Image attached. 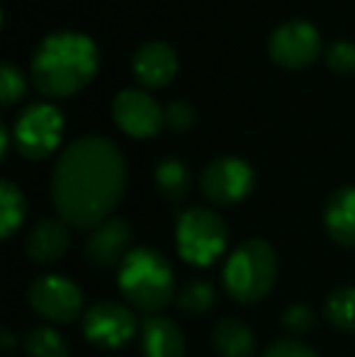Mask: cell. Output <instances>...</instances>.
Instances as JSON below:
<instances>
[{"instance_id": "1", "label": "cell", "mask_w": 355, "mask_h": 357, "mask_svg": "<svg viewBox=\"0 0 355 357\" xmlns=\"http://www.w3.org/2000/svg\"><path fill=\"white\" fill-rule=\"evenodd\" d=\"M124 158L105 137H81L66 146L54 165L52 197L66 224L100 226L124 192Z\"/></svg>"}, {"instance_id": "2", "label": "cell", "mask_w": 355, "mask_h": 357, "mask_svg": "<svg viewBox=\"0 0 355 357\" xmlns=\"http://www.w3.org/2000/svg\"><path fill=\"white\" fill-rule=\"evenodd\" d=\"M98 68V47L81 32H54L37 47L32 59V78L39 93L63 98L93 78Z\"/></svg>"}, {"instance_id": "3", "label": "cell", "mask_w": 355, "mask_h": 357, "mask_svg": "<svg viewBox=\"0 0 355 357\" xmlns=\"http://www.w3.org/2000/svg\"><path fill=\"white\" fill-rule=\"evenodd\" d=\"M119 289L142 311H158L176 294L173 268L163 253L153 248H134L119 265Z\"/></svg>"}, {"instance_id": "4", "label": "cell", "mask_w": 355, "mask_h": 357, "mask_svg": "<svg viewBox=\"0 0 355 357\" xmlns=\"http://www.w3.org/2000/svg\"><path fill=\"white\" fill-rule=\"evenodd\" d=\"M278 275V258L273 245L263 238H248L229 255L224 268V284L241 304L261 301Z\"/></svg>"}, {"instance_id": "5", "label": "cell", "mask_w": 355, "mask_h": 357, "mask_svg": "<svg viewBox=\"0 0 355 357\" xmlns=\"http://www.w3.org/2000/svg\"><path fill=\"white\" fill-rule=\"evenodd\" d=\"M178 253L185 263L207 268L227 248V224L207 207H190L176 226Z\"/></svg>"}, {"instance_id": "6", "label": "cell", "mask_w": 355, "mask_h": 357, "mask_svg": "<svg viewBox=\"0 0 355 357\" xmlns=\"http://www.w3.org/2000/svg\"><path fill=\"white\" fill-rule=\"evenodd\" d=\"M63 117L54 105L34 102L15 119V142L24 158H44L59 146Z\"/></svg>"}, {"instance_id": "7", "label": "cell", "mask_w": 355, "mask_h": 357, "mask_svg": "<svg viewBox=\"0 0 355 357\" xmlns=\"http://www.w3.org/2000/svg\"><path fill=\"white\" fill-rule=\"evenodd\" d=\"M83 333L100 348H122L137 335V316L117 301H100L88 309L83 319Z\"/></svg>"}, {"instance_id": "8", "label": "cell", "mask_w": 355, "mask_h": 357, "mask_svg": "<svg viewBox=\"0 0 355 357\" xmlns=\"http://www.w3.org/2000/svg\"><path fill=\"white\" fill-rule=\"evenodd\" d=\"M29 304L54 324H71L81 314L83 294L78 284L63 275H44L29 287Z\"/></svg>"}, {"instance_id": "9", "label": "cell", "mask_w": 355, "mask_h": 357, "mask_svg": "<svg viewBox=\"0 0 355 357\" xmlns=\"http://www.w3.org/2000/svg\"><path fill=\"white\" fill-rule=\"evenodd\" d=\"M268 52L280 66L299 68L312 63L322 52V37H319L317 27L304 20H289V22L280 24L273 34H270Z\"/></svg>"}, {"instance_id": "10", "label": "cell", "mask_w": 355, "mask_h": 357, "mask_svg": "<svg viewBox=\"0 0 355 357\" xmlns=\"http://www.w3.org/2000/svg\"><path fill=\"white\" fill-rule=\"evenodd\" d=\"M202 192L217 204H232L243 199L253 188V170L241 158H217L202 170Z\"/></svg>"}, {"instance_id": "11", "label": "cell", "mask_w": 355, "mask_h": 357, "mask_svg": "<svg viewBox=\"0 0 355 357\" xmlns=\"http://www.w3.org/2000/svg\"><path fill=\"white\" fill-rule=\"evenodd\" d=\"M112 117L127 134L142 139L153 137L161 129V124L166 122L161 105L149 93L134 88L117 93V98L112 102Z\"/></svg>"}, {"instance_id": "12", "label": "cell", "mask_w": 355, "mask_h": 357, "mask_svg": "<svg viewBox=\"0 0 355 357\" xmlns=\"http://www.w3.org/2000/svg\"><path fill=\"white\" fill-rule=\"evenodd\" d=\"M132 229L124 219H105L100 226H95V231L90 234L86 243V253L90 263H95L98 268H114L122 265V260L127 258V243Z\"/></svg>"}, {"instance_id": "13", "label": "cell", "mask_w": 355, "mask_h": 357, "mask_svg": "<svg viewBox=\"0 0 355 357\" xmlns=\"http://www.w3.org/2000/svg\"><path fill=\"white\" fill-rule=\"evenodd\" d=\"M132 68L144 85H163L178 71V54L166 42H146L134 54Z\"/></svg>"}, {"instance_id": "14", "label": "cell", "mask_w": 355, "mask_h": 357, "mask_svg": "<svg viewBox=\"0 0 355 357\" xmlns=\"http://www.w3.org/2000/svg\"><path fill=\"white\" fill-rule=\"evenodd\" d=\"M71 236L63 221L59 219H42L39 224L32 226L27 236V253L34 263H56L63 253L68 250Z\"/></svg>"}, {"instance_id": "15", "label": "cell", "mask_w": 355, "mask_h": 357, "mask_svg": "<svg viewBox=\"0 0 355 357\" xmlns=\"http://www.w3.org/2000/svg\"><path fill=\"white\" fill-rule=\"evenodd\" d=\"M142 348L146 357H183L185 338L176 321L166 316H149L142 326Z\"/></svg>"}, {"instance_id": "16", "label": "cell", "mask_w": 355, "mask_h": 357, "mask_svg": "<svg viewBox=\"0 0 355 357\" xmlns=\"http://www.w3.org/2000/svg\"><path fill=\"white\" fill-rule=\"evenodd\" d=\"M324 221H326V231L336 243L355 245V185L338 188L328 197Z\"/></svg>"}, {"instance_id": "17", "label": "cell", "mask_w": 355, "mask_h": 357, "mask_svg": "<svg viewBox=\"0 0 355 357\" xmlns=\"http://www.w3.org/2000/svg\"><path fill=\"white\" fill-rule=\"evenodd\" d=\"M214 348L222 357H253L256 353V338L253 331L239 319H222L214 326Z\"/></svg>"}, {"instance_id": "18", "label": "cell", "mask_w": 355, "mask_h": 357, "mask_svg": "<svg viewBox=\"0 0 355 357\" xmlns=\"http://www.w3.org/2000/svg\"><path fill=\"white\" fill-rule=\"evenodd\" d=\"M156 185L163 197L180 202L190 192V173L183 160L178 158H163L156 165Z\"/></svg>"}, {"instance_id": "19", "label": "cell", "mask_w": 355, "mask_h": 357, "mask_svg": "<svg viewBox=\"0 0 355 357\" xmlns=\"http://www.w3.org/2000/svg\"><path fill=\"white\" fill-rule=\"evenodd\" d=\"M24 219V197L17 185L10 180L0 183V234L3 238H10L13 231L22 224Z\"/></svg>"}, {"instance_id": "20", "label": "cell", "mask_w": 355, "mask_h": 357, "mask_svg": "<svg viewBox=\"0 0 355 357\" xmlns=\"http://www.w3.org/2000/svg\"><path fill=\"white\" fill-rule=\"evenodd\" d=\"M326 316L336 328L355 333V287H338L328 294Z\"/></svg>"}, {"instance_id": "21", "label": "cell", "mask_w": 355, "mask_h": 357, "mask_svg": "<svg viewBox=\"0 0 355 357\" xmlns=\"http://www.w3.org/2000/svg\"><path fill=\"white\" fill-rule=\"evenodd\" d=\"M24 350L29 357H68V343L47 326L29 331L24 338Z\"/></svg>"}, {"instance_id": "22", "label": "cell", "mask_w": 355, "mask_h": 357, "mask_svg": "<svg viewBox=\"0 0 355 357\" xmlns=\"http://www.w3.org/2000/svg\"><path fill=\"white\" fill-rule=\"evenodd\" d=\"M214 287L207 280H192L180 289L178 294V306L188 314H207L214 306Z\"/></svg>"}, {"instance_id": "23", "label": "cell", "mask_w": 355, "mask_h": 357, "mask_svg": "<svg viewBox=\"0 0 355 357\" xmlns=\"http://www.w3.org/2000/svg\"><path fill=\"white\" fill-rule=\"evenodd\" d=\"M24 93V78L20 73V68H15L13 63H3L0 66V100L5 105L20 100Z\"/></svg>"}, {"instance_id": "24", "label": "cell", "mask_w": 355, "mask_h": 357, "mask_svg": "<svg viewBox=\"0 0 355 357\" xmlns=\"http://www.w3.org/2000/svg\"><path fill=\"white\" fill-rule=\"evenodd\" d=\"M314 324H317L314 311L307 309V306H302V304L289 306V309H285V314H282V326L289 331V333L304 335L314 328Z\"/></svg>"}, {"instance_id": "25", "label": "cell", "mask_w": 355, "mask_h": 357, "mask_svg": "<svg viewBox=\"0 0 355 357\" xmlns=\"http://www.w3.org/2000/svg\"><path fill=\"white\" fill-rule=\"evenodd\" d=\"M328 66L336 73H353L355 71V44L351 42H333L326 54Z\"/></svg>"}, {"instance_id": "26", "label": "cell", "mask_w": 355, "mask_h": 357, "mask_svg": "<svg viewBox=\"0 0 355 357\" xmlns=\"http://www.w3.org/2000/svg\"><path fill=\"white\" fill-rule=\"evenodd\" d=\"M163 119H166V124L173 132H185V129L192 127L195 109L188 102H183V100H176V102H171L163 109Z\"/></svg>"}, {"instance_id": "27", "label": "cell", "mask_w": 355, "mask_h": 357, "mask_svg": "<svg viewBox=\"0 0 355 357\" xmlns=\"http://www.w3.org/2000/svg\"><path fill=\"white\" fill-rule=\"evenodd\" d=\"M263 357H317V353H314L309 345L299 343V340L280 338V340H275V343L270 345Z\"/></svg>"}, {"instance_id": "28", "label": "cell", "mask_w": 355, "mask_h": 357, "mask_svg": "<svg viewBox=\"0 0 355 357\" xmlns=\"http://www.w3.org/2000/svg\"><path fill=\"white\" fill-rule=\"evenodd\" d=\"M0 142H3V146H0V153H8V129L0 127Z\"/></svg>"}]
</instances>
